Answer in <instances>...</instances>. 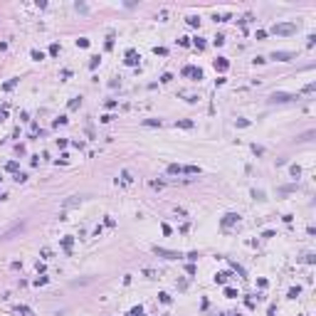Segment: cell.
Listing matches in <instances>:
<instances>
[{"mask_svg":"<svg viewBox=\"0 0 316 316\" xmlns=\"http://www.w3.org/2000/svg\"><path fill=\"white\" fill-rule=\"evenodd\" d=\"M272 32L274 35H294L296 32V22H277L272 27Z\"/></svg>","mask_w":316,"mask_h":316,"instance_id":"6da1fadb","label":"cell"},{"mask_svg":"<svg viewBox=\"0 0 316 316\" xmlns=\"http://www.w3.org/2000/svg\"><path fill=\"white\" fill-rule=\"evenodd\" d=\"M291 99H296V97L294 94H284V91H274V94L269 97L272 104H284V101H291Z\"/></svg>","mask_w":316,"mask_h":316,"instance_id":"7a4b0ae2","label":"cell"},{"mask_svg":"<svg viewBox=\"0 0 316 316\" xmlns=\"http://www.w3.org/2000/svg\"><path fill=\"white\" fill-rule=\"evenodd\" d=\"M153 252H156L158 257H165V259H178V257H180L178 252H171V250H163V247H153Z\"/></svg>","mask_w":316,"mask_h":316,"instance_id":"3957f363","label":"cell"},{"mask_svg":"<svg viewBox=\"0 0 316 316\" xmlns=\"http://www.w3.org/2000/svg\"><path fill=\"white\" fill-rule=\"evenodd\" d=\"M183 74H185V77H193V79H202V72H200L198 67H185Z\"/></svg>","mask_w":316,"mask_h":316,"instance_id":"277c9868","label":"cell"},{"mask_svg":"<svg viewBox=\"0 0 316 316\" xmlns=\"http://www.w3.org/2000/svg\"><path fill=\"white\" fill-rule=\"evenodd\" d=\"M237 220H240V215H235V212H227L225 217H222V227H230V225H235Z\"/></svg>","mask_w":316,"mask_h":316,"instance_id":"5b68a950","label":"cell"},{"mask_svg":"<svg viewBox=\"0 0 316 316\" xmlns=\"http://www.w3.org/2000/svg\"><path fill=\"white\" fill-rule=\"evenodd\" d=\"M291 57H294L291 52H272V59H277V62H287Z\"/></svg>","mask_w":316,"mask_h":316,"instance_id":"8992f818","label":"cell"},{"mask_svg":"<svg viewBox=\"0 0 316 316\" xmlns=\"http://www.w3.org/2000/svg\"><path fill=\"white\" fill-rule=\"evenodd\" d=\"M227 67H230V62H227L225 57H217V59H215V69H220V72H225Z\"/></svg>","mask_w":316,"mask_h":316,"instance_id":"52a82bcc","label":"cell"},{"mask_svg":"<svg viewBox=\"0 0 316 316\" xmlns=\"http://www.w3.org/2000/svg\"><path fill=\"white\" fill-rule=\"evenodd\" d=\"M138 59H141V57H138V54H136L134 49H128V52H126V64H136Z\"/></svg>","mask_w":316,"mask_h":316,"instance_id":"ba28073f","label":"cell"},{"mask_svg":"<svg viewBox=\"0 0 316 316\" xmlns=\"http://www.w3.org/2000/svg\"><path fill=\"white\" fill-rule=\"evenodd\" d=\"M72 245H74V240H72V237H64V240H62V247H64V252H67V254L72 252Z\"/></svg>","mask_w":316,"mask_h":316,"instance_id":"9c48e42d","label":"cell"},{"mask_svg":"<svg viewBox=\"0 0 316 316\" xmlns=\"http://www.w3.org/2000/svg\"><path fill=\"white\" fill-rule=\"evenodd\" d=\"M227 279H230V272H222V274H217V277H215V282H217V284H225Z\"/></svg>","mask_w":316,"mask_h":316,"instance_id":"30bf717a","label":"cell"},{"mask_svg":"<svg viewBox=\"0 0 316 316\" xmlns=\"http://www.w3.org/2000/svg\"><path fill=\"white\" fill-rule=\"evenodd\" d=\"M183 173H190V175H195V173H200V168H198V165H183Z\"/></svg>","mask_w":316,"mask_h":316,"instance_id":"8fae6325","label":"cell"},{"mask_svg":"<svg viewBox=\"0 0 316 316\" xmlns=\"http://www.w3.org/2000/svg\"><path fill=\"white\" fill-rule=\"evenodd\" d=\"M168 173H171V175H175V173H183V165H178V163L168 165Z\"/></svg>","mask_w":316,"mask_h":316,"instance_id":"7c38bea8","label":"cell"},{"mask_svg":"<svg viewBox=\"0 0 316 316\" xmlns=\"http://www.w3.org/2000/svg\"><path fill=\"white\" fill-rule=\"evenodd\" d=\"M17 314H22V316H35L30 306H17Z\"/></svg>","mask_w":316,"mask_h":316,"instance_id":"4fadbf2b","label":"cell"},{"mask_svg":"<svg viewBox=\"0 0 316 316\" xmlns=\"http://www.w3.org/2000/svg\"><path fill=\"white\" fill-rule=\"evenodd\" d=\"M32 59H37V62H40V59H45V52H40V49H32Z\"/></svg>","mask_w":316,"mask_h":316,"instance_id":"5bb4252c","label":"cell"},{"mask_svg":"<svg viewBox=\"0 0 316 316\" xmlns=\"http://www.w3.org/2000/svg\"><path fill=\"white\" fill-rule=\"evenodd\" d=\"M143 124H146V126H161V121H158V119H146Z\"/></svg>","mask_w":316,"mask_h":316,"instance_id":"9a60e30c","label":"cell"},{"mask_svg":"<svg viewBox=\"0 0 316 316\" xmlns=\"http://www.w3.org/2000/svg\"><path fill=\"white\" fill-rule=\"evenodd\" d=\"M158 296H161V301H163V304H171V294H165V291H163V294H158Z\"/></svg>","mask_w":316,"mask_h":316,"instance_id":"2e32d148","label":"cell"},{"mask_svg":"<svg viewBox=\"0 0 316 316\" xmlns=\"http://www.w3.org/2000/svg\"><path fill=\"white\" fill-rule=\"evenodd\" d=\"M121 178H124V183H131V180H134V178H131V173H128V171H124V173H121Z\"/></svg>","mask_w":316,"mask_h":316,"instance_id":"e0dca14e","label":"cell"},{"mask_svg":"<svg viewBox=\"0 0 316 316\" xmlns=\"http://www.w3.org/2000/svg\"><path fill=\"white\" fill-rule=\"evenodd\" d=\"M77 45H79V47H89V40H87V37H79Z\"/></svg>","mask_w":316,"mask_h":316,"instance_id":"ac0fdd59","label":"cell"},{"mask_svg":"<svg viewBox=\"0 0 316 316\" xmlns=\"http://www.w3.org/2000/svg\"><path fill=\"white\" fill-rule=\"evenodd\" d=\"M180 128H193V121H178Z\"/></svg>","mask_w":316,"mask_h":316,"instance_id":"d6986e66","label":"cell"},{"mask_svg":"<svg viewBox=\"0 0 316 316\" xmlns=\"http://www.w3.org/2000/svg\"><path fill=\"white\" fill-rule=\"evenodd\" d=\"M49 54H59V45H57V42H54V45L49 47Z\"/></svg>","mask_w":316,"mask_h":316,"instance_id":"ffe728a7","label":"cell"},{"mask_svg":"<svg viewBox=\"0 0 316 316\" xmlns=\"http://www.w3.org/2000/svg\"><path fill=\"white\" fill-rule=\"evenodd\" d=\"M188 25H193V27H198V25H200V20H198V17H188Z\"/></svg>","mask_w":316,"mask_h":316,"instance_id":"44dd1931","label":"cell"},{"mask_svg":"<svg viewBox=\"0 0 316 316\" xmlns=\"http://www.w3.org/2000/svg\"><path fill=\"white\" fill-rule=\"evenodd\" d=\"M79 104H82V99H72V101H69V109H77Z\"/></svg>","mask_w":316,"mask_h":316,"instance_id":"7402d4cb","label":"cell"},{"mask_svg":"<svg viewBox=\"0 0 316 316\" xmlns=\"http://www.w3.org/2000/svg\"><path fill=\"white\" fill-rule=\"evenodd\" d=\"M237 126H240V128H245V126H250V121H247V119H237Z\"/></svg>","mask_w":316,"mask_h":316,"instance_id":"603a6c76","label":"cell"},{"mask_svg":"<svg viewBox=\"0 0 316 316\" xmlns=\"http://www.w3.org/2000/svg\"><path fill=\"white\" fill-rule=\"evenodd\" d=\"M267 37V30H257V40H264Z\"/></svg>","mask_w":316,"mask_h":316,"instance_id":"cb8c5ba5","label":"cell"},{"mask_svg":"<svg viewBox=\"0 0 316 316\" xmlns=\"http://www.w3.org/2000/svg\"><path fill=\"white\" fill-rule=\"evenodd\" d=\"M222 42H225V35H217V37H215V45H217V47H220V45H222Z\"/></svg>","mask_w":316,"mask_h":316,"instance_id":"d4e9b609","label":"cell"},{"mask_svg":"<svg viewBox=\"0 0 316 316\" xmlns=\"http://www.w3.org/2000/svg\"><path fill=\"white\" fill-rule=\"evenodd\" d=\"M15 180H17V183H22V180H27V175H25V173H17V175H15Z\"/></svg>","mask_w":316,"mask_h":316,"instance_id":"484cf974","label":"cell"},{"mask_svg":"<svg viewBox=\"0 0 316 316\" xmlns=\"http://www.w3.org/2000/svg\"><path fill=\"white\" fill-rule=\"evenodd\" d=\"M156 54H161V57H163V54H168V49H165V47H156Z\"/></svg>","mask_w":316,"mask_h":316,"instance_id":"4316f807","label":"cell"},{"mask_svg":"<svg viewBox=\"0 0 316 316\" xmlns=\"http://www.w3.org/2000/svg\"><path fill=\"white\" fill-rule=\"evenodd\" d=\"M225 294H227V296H230V299H232V296H237V291H235V289H230V287H227V289H225Z\"/></svg>","mask_w":316,"mask_h":316,"instance_id":"83f0119b","label":"cell"},{"mask_svg":"<svg viewBox=\"0 0 316 316\" xmlns=\"http://www.w3.org/2000/svg\"><path fill=\"white\" fill-rule=\"evenodd\" d=\"M141 314H143V309H141V306H136V309L131 311V316H141Z\"/></svg>","mask_w":316,"mask_h":316,"instance_id":"f1b7e54d","label":"cell"}]
</instances>
